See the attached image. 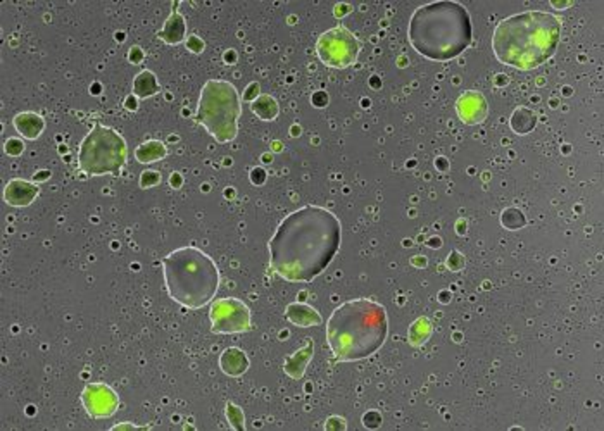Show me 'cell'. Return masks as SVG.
<instances>
[{
	"label": "cell",
	"mask_w": 604,
	"mask_h": 431,
	"mask_svg": "<svg viewBox=\"0 0 604 431\" xmlns=\"http://www.w3.org/2000/svg\"><path fill=\"white\" fill-rule=\"evenodd\" d=\"M342 243L341 219L320 206L285 216L268 242L270 268L292 283H309L332 264Z\"/></svg>",
	"instance_id": "6da1fadb"
},
{
	"label": "cell",
	"mask_w": 604,
	"mask_h": 431,
	"mask_svg": "<svg viewBox=\"0 0 604 431\" xmlns=\"http://www.w3.org/2000/svg\"><path fill=\"white\" fill-rule=\"evenodd\" d=\"M560 39L558 16L545 11H525L499 21L492 35V51L500 64L530 71L551 59Z\"/></svg>",
	"instance_id": "7a4b0ae2"
},
{
	"label": "cell",
	"mask_w": 604,
	"mask_h": 431,
	"mask_svg": "<svg viewBox=\"0 0 604 431\" xmlns=\"http://www.w3.org/2000/svg\"><path fill=\"white\" fill-rule=\"evenodd\" d=\"M408 39L411 47L430 61L456 59L473 40L470 11L456 0L423 4L411 14Z\"/></svg>",
	"instance_id": "3957f363"
},
{
	"label": "cell",
	"mask_w": 604,
	"mask_h": 431,
	"mask_svg": "<svg viewBox=\"0 0 604 431\" xmlns=\"http://www.w3.org/2000/svg\"><path fill=\"white\" fill-rule=\"evenodd\" d=\"M387 310L371 298H353L338 305L326 321V342L335 362L371 358L386 343Z\"/></svg>",
	"instance_id": "277c9868"
},
{
	"label": "cell",
	"mask_w": 604,
	"mask_h": 431,
	"mask_svg": "<svg viewBox=\"0 0 604 431\" xmlns=\"http://www.w3.org/2000/svg\"><path fill=\"white\" fill-rule=\"evenodd\" d=\"M168 295L187 309H201L216 297L221 275L213 257L197 247H180L161 260Z\"/></svg>",
	"instance_id": "5b68a950"
},
{
	"label": "cell",
	"mask_w": 604,
	"mask_h": 431,
	"mask_svg": "<svg viewBox=\"0 0 604 431\" xmlns=\"http://www.w3.org/2000/svg\"><path fill=\"white\" fill-rule=\"evenodd\" d=\"M242 98L233 83L209 80L198 97L196 121L219 143H230L238 135Z\"/></svg>",
	"instance_id": "8992f818"
},
{
	"label": "cell",
	"mask_w": 604,
	"mask_h": 431,
	"mask_svg": "<svg viewBox=\"0 0 604 431\" xmlns=\"http://www.w3.org/2000/svg\"><path fill=\"white\" fill-rule=\"evenodd\" d=\"M128 161V145L114 128L95 124L81 140L78 168L90 176L119 175Z\"/></svg>",
	"instance_id": "52a82bcc"
},
{
	"label": "cell",
	"mask_w": 604,
	"mask_h": 431,
	"mask_svg": "<svg viewBox=\"0 0 604 431\" xmlns=\"http://www.w3.org/2000/svg\"><path fill=\"white\" fill-rule=\"evenodd\" d=\"M361 41L344 26H335L321 33L316 41V54L325 66L346 69L358 61Z\"/></svg>",
	"instance_id": "ba28073f"
},
{
	"label": "cell",
	"mask_w": 604,
	"mask_h": 431,
	"mask_svg": "<svg viewBox=\"0 0 604 431\" xmlns=\"http://www.w3.org/2000/svg\"><path fill=\"white\" fill-rule=\"evenodd\" d=\"M211 331L216 335H237L251 330V309L235 297L218 298L209 309Z\"/></svg>",
	"instance_id": "9c48e42d"
},
{
	"label": "cell",
	"mask_w": 604,
	"mask_h": 431,
	"mask_svg": "<svg viewBox=\"0 0 604 431\" xmlns=\"http://www.w3.org/2000/svg\"><path fill=\"white\" fill-rule=\"evenodd\" d=\"M81 405L92 420L113 417L119 409V395L107 383H89L81 390Z\"/></svg>",
	"instance_id": "30bf717a"
},
{
	"label": "cell",
	"mask_w": 604,
	"mask_h": 431,
	"mask_svg": "<svg viewBox=\"0 0 604 431\" xmlns=\"http://www.w3.org/2000/svg\"><path fill=\"white\" fill-rule=\"evenodd\" d=\"M458 118L468 126H477L482 124L489 116V103L483 97L482 92L477 90H466L458 97L456 101Z\"/></svg>",
	"instance_id": "8fae6325"
},
{
	"label": "cell",
	"mask_w": 604,
	"mask_h": 431,
	"mask_svg": "<svg viewBox=\"0 0 604 431\" xmlns=\"http://www.w3.org/2000/svg\"><path fill=\"white\" fill-rule=\"evenodd\" d=\"M40 193V186L35 181L23 180V178H14L9 183L4 186V201L11 207H23L31 206L36 201Z\"/></svg>",
	"instance_id": "7c38bea8"
},
{
	"label": "cell",
	"mask_w": 604,
	"mask_h": 431,
	"mask_svg": "<svg viewBox=\"0 0 604 431\" xmlns=\"http://www.w3.org/2000/svg\"><path fill=\"white\" fill-rule=\"evenodd\" d=\"M157 39L168 45H178L187 40V21H185L183 14L176 11V4L173 6L171 14H169L164 26L157 31Z\"/></svg>",
	"instance_id": "4fadbf2b"
},
{
	"label": "cell",
	"mask_w": 604,
	"mask_h": 431,
	"mask_svg": "<svg viewBox=\"0 0 604 431\" xmlns=\"http://www.w3.org/2000/svg\"><path fill=\"white\" fill-rule=\"evenodd\" d=\"M251 360L247 354L238 347H228L219 355V370L225 372L230 378H238L243 372L249 370Z\"/></svg>",
	"instance_id": "5bb4252c"
},
{
	"label": "cell",
	"mask_w": 604,
	"mask_h": 431,
	"mask_svg": "<svg viewBox=\"0 0 604 431\" xmlns=\"http://www.w3.org/2000/svg\"><path fill=\"white\" fill-rule=\"evenodd\" d=\"M12 124H14L16 131L24 140H30V142L40 138V135L45 131V119L39 113H33V111H24V113L16 114L14 119H12Z\"/></svg>",
	"instance_id": "9a60e30c"
},
{
	"label": "cell",
	"mask_w": 604,
	"mask_h": 431,
	"mask_svg": "<svg viewBox=\"0 0 604 431\" xmlns=\"http://www.w3.org/2000/svg\"><path fill=\"white\" fill-rule=\"evenodd\" d=\"M313 354H314L313 340L308 338L306 340V347H301L296 354H292L291 358H287V360H285L283 364L285 375L291 376L292 380H301L302 376H304L306 370H308L309 362H311Z\"/></svg>",
	"instance_id": "2e32d148"
},
{
	"label": "cell",
	"mask_w": 604,
	"mask_h": 431,
	"mask_svg": "<svg viewBox=\"0 0 604 431\" xmlns=\"http://www.w3.org/2000/svg\"><path fill=\"white\" fill-rule=\"evenodd\" d=\"M285 318L299 328H311V326L321 325V321H323L316 309H313L308 304H301V302L288 304L285 309Z\"/></svg>",
	"instance_id": "e0dca14e"
},
{
	"label": "cell",
	"mask_w": 604,
	"mask_h": 431,
	"mask_svg": "<svg viewBox=\"0 0 604 431\" xmlns=\"http://www.w3.org/2000/svg\"><path fill=\"white\" fill-rule=\"evenodd\" d=\"M168 156V148L161 140H146L135 148V159L140 164H154Z\"/></svg>",
	"instance_id": "ac0fdd59"
},
{
	"label": "cell",
	"mask_w": 604,
	"mask_h": 431,
	"mask_svg": "<svg viewBox=\"0 0 604 431\" xmlns=\"http://www.w3.org/2000/svg\"><path fill=\"white\" fill-rule=\"evenodd\" d=\"M161 92V85L157 81V76L149 69H144L135 76L134 80V95L139 101H144V98L154 97Z\"/></svg>",
	"instance_id": "d6986e66"
},
{
	"label": "cell",
	"mask_w": 604,
	"mask_h": 431,
	"mask_svg": "<svg viewBox=\"0 0 604 431\" xmlns=\"http://www.w3.org/2000/svg\"><path fill=\"white\" fill-rule=\"evenodd\" d=\"M432 333H433L432 321H430L427 316L418 318L416 321L409 326V331H408L409 345L415 347V349H420V347H423L425 343L428 342L430 337H432Z\"/></svg>",
	"instance_id": "ffe728a7"
},
{
	"label": "cell",
	"mask_w": 604,
	"mask_h": 431,
	"mask_svg": "<svg viewBox=\"0 0 604 431\" xmlns=\"http://www.w3.org/2000/svg\"><path fill=\"white\" fill-rule=\"evenodd\" d=\"M251 111L263 121H275L278 118L280 107L275 97L268 93H261L254 102H251Z\"/></svg>",
	"instance_id": "44dd1931"
},
{
	"label": "cell",
	"mask_w": 604,
	"mask_h": 431,
	"mask_svg": "<svg viewBox=\"0 0 604 431\" xmlns=\"http://www.w3.org/2000/svg\"><path fill=\"white\" fill-rule=\"evenodd\" d=\"M511 128L515 133L527 135L535 128L537 124V114L528 107H516V111L511 116Z\"/></svg>",
	"instance_id": "7402d4cb"
},
{
	"label": "cell",
	"mask_w": 604,
	"mask_h": 431,
	"mask_svg": "<svg viewBox=\"0 0 604 431\" xmlns=\"http://www.w3.org/2000/svg\"><path fill=\"white\" fill-rule=\"evenodd\" d=\"M225 416L226 420H228V425L233 430H238V431L246 430V414H243V409L240 407V405L233 404V402H226Z\"/></svg>",
	"instance_id": "603a6c76"
},
{
	"label": "cell",
	"mask_w": 604,
	"mask_h": 431,
	"mask_svg": "<svg viewBox=\"0 0 604 431\" xmlns=\"http://www.w3.org/2000/svg\"><path fill=\"white\" fill-rule=\"evenodd\" d=\"M500 223L508 230H520V228L525 226L527 219H525V214L520 209L510 207V209L503 211V214H500Z\"/></svg>",
	"instance_id": "cb8c5ba5"
},
{
	"label": "cell",
	"mask_w": 604,
	"mask_h": 431,
	"mask_svg": "<svg viewBox=\"0 0 604 431\" xmlns=\"http://www.w3.org/2000/svg\"><path fill=\"white\" fill-rule=\"evenodd\" d=\"M4 151H6L7 156L19 157L24 152V142L21 138L11 136V138H7L6 143H4Z\"/></svg>",
	"instance_id": "d4e9b609"
},
{
	"label": "cell",
	"mask_w": 604,
	"mask_h": 431,
	"mask_svg": "<svg viewBox=\"0 0 604 431\" xmlns=\"http://www.w3.org/2000/svg\"><path fill=\"white\" fill-rule=\"evenodd\" d=\"M161 183V173L156 171V169H146V171L140 175V186L142 188H152V186H157Z\"/></svg>",
	"instance_id": "484cf974"
},
{
	"label": "cell",
	"mask_w": 604,
	"mask_h": 431,
	"mask_svg": "<svg viewBox=\"0 0 604 431\" xmlns=\"http://www.w3.org/2000/svg\"><path fill=\"white\" fill-rule=\"evenodd\" d=\"M185 47H187L192 54H202L206 49V44L198 35H190L188 39L185 40Z\"/></svg>",
	"instance_id": "4316f807"
},
{
	"label": "cell",
	"mask_w": 604,
	"mask_h": 431,
	"mask_svg": "<svg viewBox=\"0 0 604 431\" xmlns=\"http://www.w3.org/2000/svg\"><path fill=\"white\" fill-rule=\"evenodd\" d=\"M363 425L366 426L368 430H375L382 425V416H380L378 411H368L365 416H363Z\"/></svg>",
	"instance_id": "83f0119b"
},
{
	"label": "cell",
	"mask_w": 604,
	"mask_h": 431,
	"mask_svg": "<svg viewBox=\"0 0 604 431\" xmlns=\"http://www.w3.org/2000/svg\"><path fill=\"white\" fill-rule=\"evenodd\" d=\"M325 430L326 431H346L347 430V422H346L344 417L332 416V417H328V420H326Z\"/></svg>",
	"instance_id": "f1b7e54d"
},
{
	"label": "cell",
	"mask_w": 604,
	"mask_h": 431,
	"mask_svg": "<svg viewBox=\"0 0 604 431\" xmlns=\"http://www.w3.org/2000/svg\"><path fill=\"white\" fill-rule=\"evenodd\" d=\"M448 268L451 271H461L463 268H465V257H463L459 252H453L448 257Z\"/></svg>",
	"instance_id": "f546056e"
},
{
	"label": "cell",
	"mask_w": 604,
	"mask_h": 431,
	"mask_svg": "<svg viewBox=\"0 0 604 431\" xmlns=\"http://www.w3.org/2000/svg\"><path fill=\"white\" fill-rule=\"evenodd\" d=\"M261 95V88H259V83L258 81H252L249 86L246 88V92H243V101L247 102H254L256 98H258Z\"/></svg>",
	"instance_id": "4dcf8cb0"
},
{
	"label": "cell",
	"mask_w": 604,
	"mask_h": 431,
	"mask_svg": "<svg viewBox=\"0 0 604 431\" xmlns=\"http://www.w3.org/2000/svg\"><path fill=\"white\" fill-rule=\"evenodd\" d=\"M128 59H130L131 64H140V62L144 61V51L134 45V47L130 49V52H128Z\"/></svg>",
	"instance_id": "1f68e13d"
},
{
	"label": "cell",
	"mask_w": 604,
	"mask_h": 431,
	"mask_svg": "<svg viewBox=\"0 0 604 431\" xmlns=\"http://www.w3.org/2000/svg\"><path fill=\"white\" fill-rule=\"evenodd\" d=\"M125 107L128 111H136L139 109V98H136L135 95H130L125 101Z\"/></svg>",
	"instance_id": "d6a6232c"
},
{
	"label": "cell",
	"mask_w": 604,
	"mask_h": 431,
	"mask_svg": "<svg viewBox=\"0 0 604 431\" xmlns=\"http://www.w3.org/2000/svg\"><path fill=\"white\" fill-rule=\"evenodd\" d=\"M169 183H171L173 188H180V186L183 185V178H181V175H178V173H173L171 178H169Z\"/></svg>",
	"instance_id": "836d02e7"
},
{
	"label": "cell",
	"mask_w": 604,
	"mask_h": 431,
	"mask_svg": "<svg viewBox=\"0 0 604 431\" xmlns=\"http://www.w3.org/2000/svg\"><path fill=\"white\" fill-rule=\"evenodd\" d=\"M144 426H136L134 422H119V425H114L113 430H140Z\"/></svg>",
	"instance_id": "e575fe53"
},
{
	"label": "cell",
	"mask_w": 604,
	"mask_h": 431,
	"mask_svg": "<svg viewBox=\"0 0 604 431\" xmlns=\"http://www.w3.org/2000/svg\"><path fill=\"white\" fill-rule=\"evenodd\" d=\"M49 176H51V173H49V171L42 173V175H40V173H39V175H35V178H33V180H35V183H36V181H45V178H49Z\"/></svg>",
	"instance_id": "d590c367"
}]
</instances>
